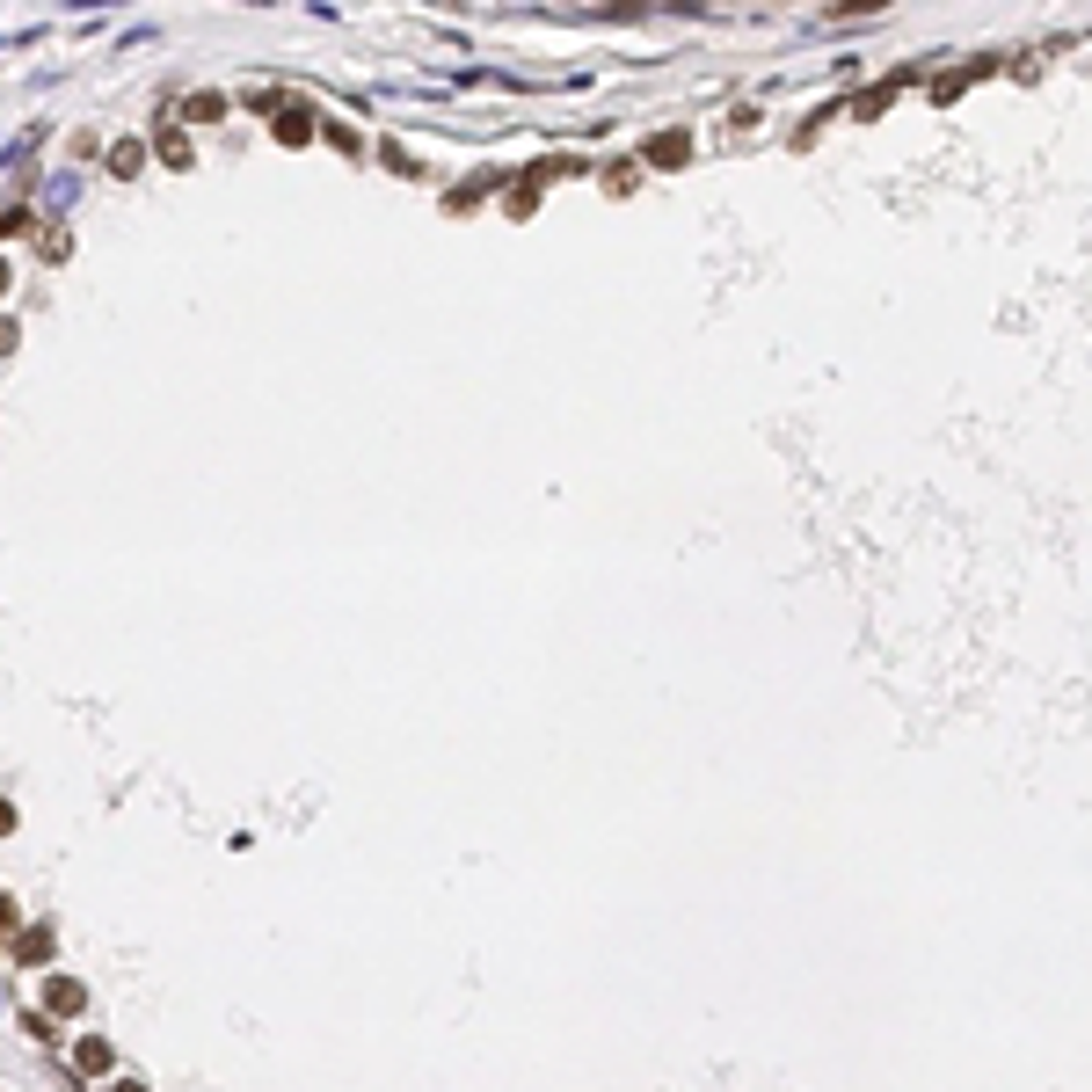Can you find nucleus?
Instances as JSON below:
<instances>
[{
  "mask_svg": "<svg viewBox=\"0 0 1092 1092\" xmlns=\"http://www.w3.org/2000/svg\"><path fill=\"white\" fill-rule=\"evenodd\" d=\"M154 154L168 161V168H190V161H197L190 139H182V124H161V132H154Z\"/></svg>",
  "mask_w": 1092,
  "mask_h": 1092,
  "instance_id": "obj_1",
  "label": "nucleus"
},
{
  "mask_svg": "<svg viewBox=\"0 0 1092 1092\" xmlns=\"http://www.w3.org/2000/svg\"><path fill=\"white\" fill-rule=\"evenodd\" d=\"M277 139H285V146H306V139H313L306 102H285V109H277Z\"/></svg>",
  "mask_w": 1092,
  "mask_h": 1092,
  "instance_id": "obj_2",
  "label": "nucleus"
},
{
  "mask_svg": "<svg viewBox=\"0 0 1092 1092\" xmlns=\"http://www.w3.org/2000/svg\"><path fill=\"white\" fill-rule=\"evenodd\" d=\"M44 1005H51V1012H81V1005H88V991H81V984H73V976H51V991H44Z\"/></svg>",
  "mask_w": 1092,
  "mask_h": 1092,
  "instance_id": "obj_3",
  "label": "nucleus"
},
{
  "mask_svg": "<svg viewBox=\"0 0 1092 1092\" xmlns=\"http://www.w3.org/2000/svg\"><path fill=\"white\" fill-rule=\"evenodd\" d=\"M15 961H23V969H44V961H51V932H44V925H36V932H23Z\"/></svg>",
  "mask_w": 1092,
  "mask_h": 1092,
  "instance_id": "obj_4",
  "label": "nucleus"
},
{
  "mask_svg": "<svg viewBox=\"0 0 1092 1092\" xmlns=\"http://www.w3.org/2000/svg\"><path fill=\"white\" fill-rule=\"evenodd\" d=\"M190 117H197V124H212V117H226V96H212V88H205V96H190Z\"/></svg>",
  "mask_w": 1092,
  "mask_h": 1092,
  "instance_id": "obj_5",
  "label": "nucleus"
},
{
  "mask_svg": "<svg viewBox=\"0 0 1092 1092\" xmlns=\"http://www.w3.org/2000/svg\"><path fill=\"white\" fill-rule=\"evenodd\" d=\"M649 161H656V168H677V161H684V139H677V132H671V139H656V146H649Z\"/></svg>",
  "mask_w": 1092,
  "mask_h": 1092,
  "instance_id": "obj_6",
  "label": "nucleus"
},
{
  "mask_svg": "<svg viewBox=\"0 0 1092 1092\" xmlns=\"http://www.w3.org/2000/svg\"><path fill=\"white\" fill-rule=\"evenodd\" d=\"M66 248H73L66 233H36V255H44V263H66Z\"/></svg>",
  "mask_w": 1092,
  "mask_h": 1092,
  "instance_id": "obj_7",
  "label": "nucleus"
},
{
  "mask_svg": "<svg viewBox=\"0 0 1092 1092\" xmlns=\"http://www.w3.org/2000/svg\"><path fill=\"white\" fill-rule=\"evenodd\" d=\"M81 1070H109V1042H81Z\"/></svg>",
  "mask_w": 1092,
  "mask_h": 1092,
  "instance_id": "obj_8",
  "label": "nucleus"
},
{
  "mask_svg": "<svg viewBox=\"0 0 1092 1092\" xmlns=\"http://www.w3.org/2000/svg\"><path fill=\"white\" fill-rule=\"evenodd\" d=\"M139 161H146L139 146H117V154H109V168H117V175H139Z\"/></svg>",
  "mask_w": 1092,
  "mask_h": 1092,
  "instance_id": "obj_9",
  "label": "nucleus"
},
{
  "mask_svg": "<svg viewBox=\"0 0 1092 1092\" xmlns=\"http://www.w3.org/2000/svg\"><path fill=\"white\" fill-rule=\"evenodd\" d=\"M328 146H336V154H357V146H364V139H357V132H350V124H328Z\"/></svg>",
  "mask_w": 1092,
  "mask_h": 1092,
  "instance_id": "obj_10",
  "label": "nucleus"
},
{
  "mask_svg": "<svg viewBox=\"0 0 1092 1092\" xmlns=\"http://www.w3.org/2000/svg\"><path fill=\"white\" fill-rule=\"evenodd\" d=\"M0 932H15V903L8 896H0Z\"/></svg>",
  "mask_w": 1092,
  "mask_h": 1092,
  "instance_id": "obj_11",
  "label": "nucleus"
},
{
  "mask_svg": "<svg viewBox=\"0 0 1092 1092\" xmlns=\"http://www.w3.org/2000/svg\"><path fill=\"white\" fill-rule=\"evenodd\" d=\"M8 830H15V808H8V802H0V838H8Z\"/></svg>",
  "mask_w": 1092,
  "mask_h": 1092,
  "instance_id": "obj_12",
  "label": "nucleus"
},
{
  "mask_svg": "<svg viewBox=\"0 0 1092 1092\" xmlns=\"http://www.w3.org/2000/svg\"><path fill=\"white\" fill-rule=\"evenodd\" d=\"M0 291H8V263H0Z\"/></svg>",
  "mask_w": 1092,
  "mask_h": 1092,
  "instance_id": "obj_13",
  "label": "nucleus"
}]
</instances>
